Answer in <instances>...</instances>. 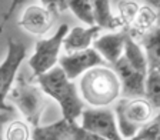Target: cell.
<instances>
[{"label": "cell", "mask_w": 160, "mask_h": 140, "mask_svg": "<svg viewBox=\"0 0 160 140\" xmlns=\"http://www.w3.org/2000/svg\"><path fill=\"white\" fill-rule=\"evenodd\" d=\"M36 79L43 93L59 103L63 119L67 122H76L84 109V102L73 80H70L59 66L36 76Z\"/></svg>", "instance_id": "6da1fadb"}, {"label": "cell", "mask_w": 160, "mask_h": 140, "mask_svg": "<svg viewBox=\"0 0 160 140\" xmlns=\"http://www.w3.org/2000/svg\"><path fill=\"white\" fill-rule=\"evenodd\" d=\"M82 99L92 107H106L120 96V82L113 69L97 66L89 69L80 79Z\"/></svg>", "instance_id": "7a4b0ae2"}, {"label": "cell", "mask_w": 160, "mask_h": 140, "mask_svg": "<svg viewBox=\"0 0 160 140\" xmlns=\"http://www.w3.org/2000/svg\"><path fill=\"white\" fill-rule=\"evenodd\" d=\"M157 110L153 104L150 103L146 97H133V99H123L117 100L114 116L119 134L123 140H129L136 134V132L149 122Z\"/></svg>", "instance_id": "3957f363"}, {"label": "cell", "mask_w": 160, "mask_h": 140, "mask_svg": "<svg viewBox=\"0 0 160 140\" xmlns=\"http://www.w3.org/2000/svg\"><path fill=\"white\" fill-rule=\"evenodd\" d=\"M6 100H9L10 106L19 109L29 124L33 127L40 124L42 113L46 107V99L39 86L27 82L24 76H17Z\"/></svg>", "instance_id": "277c9868"}, {"label": "cell", "mask_w": 160, "mask_h": 140, "mask_svg": "<svg viewBox=\"0 0 160 140\" xmlns=\"http://www.w3.org/2000/svg\"><path fill=\"white\" fill-rule=\"evenodd\" d=\"M26 54L27 49L23 43L13 39L7 40L6 57L0 63V112H13V106H10L6 99L17 77L20 64L26 59Z\"/></svg>", "instance_id": "5b68a950"}, {"label": "cell", "mask_w": 160, "mask_h": 140, "mask_svg": "<svg viewBox=\"0 0 160 140\" xmlns=\"http://www.w3.org/2000/svg\"><path fill=\"white\" fill-rule=\"evenodd\" d=\"M67 32H69V26L60 24L57 32L52 37L36 42L34 53L29 57V66L33 70L34 77L49 72L50 69H53L57 64L59 53L62 49V42H63Z\"/></svg>", "instance_id": "8992f818"}, {"label": "cell", "mask_w": 160, "mask_h": 140, "mask_svg": "<svg viewBox=\"0 0 160 140\" xmlns=\"http://www.w3.org/2000/svg\"><path fill=\"white\" fill-rule=\"evenodd\" d=\"M82 124L83 129L89 130L97 136L106 140H123L119 134L114 112L109 107H89L83 109L82 114Z\"/></svg>", "instance_id": "52a82bcc"}, {"label": "cell", "mask_w": 160, "mask_h": 140, "mask_svg": "<svg viewBox=\"0 0 160 140\" xmlns=\"http://www.w3.org/2000/svg\"><path fill=\"white\" fill-rule=\"evenodd\" d=\"M59 67L64 72L70 80H74L80 77L84 72L89 69H93L97 66H104V59L97 53L93 47L77 52H70L57 59Z\"/></svg>", "instance_id": "ba28073f"}, {"label": "cell", "mask_w": 160, "mask_h": 140, "mask_svg": "<svg viewBox=\"0 0 160 140\" xmlns=\"http://www.w3.org/2000/svg\"><path fill=\"white\" fill-rule=\"evenodd\" d=\"M113 70L120 82V94H123L126 99L144 97V79L147 73L144 74L132 67L123 54L113 64Z\"/></svg>", "instance_id": "9c48e42d"}, {"label": "cell", "mask_w": 160, "mask_h": 140, "mask_svg": "<svg viewBox=\"0 0 160 140\" xmlns=\"http://www.w3.org/2000/svg\"><path fill=\"white\" fill-rule=\"evenodd\" d=\"M53 22L54 17L50 10L32 4L23 12L22 19L19 20V26L34 36H43L52 29Z\"/></svg>", "instance_id": "30bf717a"}, {"label": "cell", "mask_w": 160, "mask_h": 140, "mask_svg": "<svg viewBox=\"0 0 160 140\" xmlns=\"http://www.w3.org/2000/svg\"><path fill=\"white\" fill-rule=\"evenodd\" d=\"M124 40H126V29H120L117 32L102 34L93 40V49L104 59V62L113 66L124 50Z\"/></svg>", "instance_id": "8fae6325"}, {"label": "cell", "mask_w": 160, "mask_h": 140, "mask_svg": "<svg viewBox=\"0 0 160 140\" xmlns=\"http://www.w3.org/2000/svg\"><path fill=\"white\" fill-rule=\"evenodd\" d=\"M100 32H102V29L96 24L89 27L76 26L66 33L63 42H62V47H64L66 53L89 49L93 43V40L100 36Z\"/></svg>", "instance_id": "7c38bea8"}, {"label": "cell", "mask_w": 160, "mask_h": 140, "mask_svg": "<svg viewBox=\"0 0 160 140\" xmlns=\"http://www.w3.org/2000/svg\"><path fill=\"white\" fill-rule=\"evenodd\" d=\"M143 47L149 69H160V27L159 24L136 40Z\"/></svg>", "instance_id": "4fadbf2b"}, {"label": "cell", "mask_w": 160, "mask_h": 140, "mask_svg": "<svg viewBox=\"0 0 160 140\" xmlns=\"http://www.w3.org/2000/svg\"><path fill=\"white\" fill-rule=\"evenodd\" d=\"M156 24H159V14L157 10L150 6H140L137 10V14L134 17L133 23L127 27V32L134 40H137L140 36H143L149 30H152Z\"/></svg>", "instance_id": "5bb4252c"}, {"label": "cell", "mask_w": 160, "mask_h": 140, "mask_svg": "<svg viewBox=\"0 0 160 140\" xmlns=\"http://www.w3.org/2000/svg\"><path fill=\"white\" fill-rule=\"evenodd\" d=\"M32 140H74L70 123L62 119L47 126H36L32 130Z\"/></svg>", "instance_id": "9a60e30c"}, {"label": "cell", "mask_w": 160, "mask_h": 140, "mask_svg": "<svg viewBox=\"0 0 160 140\" xmlns=\"http://www.w3.org/2000/svg\"><path fill=\"white\" fill-rule=\"evenodd\" d=\"M92 7H93L94 24L99 26L102 30L122 29V24H120L117 16L112 12L110 0H92Z\"/></svg>", "instance_id": "2e32d148"}, {"label": "cell", "mask_w": 160, "mask_h": 140, "mask_svg": "<svg viewBox=\"0 0 160 140\" xmlns=\"http://www.w3.org/2000/svg\"><path fill=\"white\" fill-rule=\"evenodd\" d=\"M123 57L127 60V63L136 70L142 72L146 74L147 73V60L144 56V52L139 43L129 34L126 30V40H124V50H123Z\"/></svg>", "instance_id": "e0dca14e"}, {"label": "cell", "mask_w": 160, "mask_h": 140, "mask_svg": "<svg viewBox=\"0 0 160 140\" xmlns=\"http://www.w3.org/2000/svg\"><path fill=\"white\" fill-rule=\"evenodd\" d=\"M144 97L156 109L160 107V69H147L144 79Z\"/></svg>", "instance_id": "ac0fdd59"}, {"label": "cell", "mask_w": 160, "mask_h": 140, "mask_svg": "<svg viewBox=\"0 0 160 140\" xmlns=\"http://www.w3.org/2000/svg\"><path fill=\"white\" fill-rule=\"evenodd\" d=\"M67 9L73 12V14L83 23L93 26V7H92V0H67Z\"/></svg>", "instance_id": "d6986e66"}, {"label": "cell", "mask_w": 160, "mask_h": 140, "mask_svg": "<svg viewBox=\"0 0 160 140\" xmlns=\"http://www.w3.org/2000/svg\"><path fill=\"white\" fill-rule=\"evenodd\" d=\"M137 0H119L117 2V19H119L122 29H127L133 23L134 17L139 10Z\"/></svg>", "instance_id": "ffe728a7"}, {"label": "cell", "mask_w": 160, "mask_h": 140, "mask_svg": "<svg viewBox=\"0 0 160 140\" xmlns=\"http://www.w3.org/2000/svg\"><path fill=\"white\" fill-rule=\"evenodd\" d=\"M129 140H160L159 113L154 114L149 122H146V123L136 132V134Z\"/></svg>", "instance_id": "44dd1931"}, {"label": "cell", "mask_w": 160, "mask_h": 140, "mask_svg": "<svg viewBox=\"0 0 160 140\" xmlns=\"http://www.w3.org/2000/svg\"><path fill=\"white\" fill-rule=\"evenodd\" d=\"M3 136L4 140H30L32 132H30L27 123L22 120H13L7 124Z\"/></svg>", "instance_id": "7402d4cb"}, {"label": "cell", "mask_w": 160, "mask_h": 140, "mask_svg": "<svg viewBox=\"0 0 160 140\" xmlns=\"http://www.w3.org/2000/svg\"><path fill=\"white\" fill-rule=\"evenodd\" d=\"M69 123H70V130H72V134H73L74 140H106L103 137H100L97 134L89 132V130L83 129L76 122H69Z\"/></svg>", "instance_id": "603a6c76"}, {"label": "cell", "mask_w": 160, "mask_h": 140, "mask_svg": "<svg viewBox=\"0 0 160 140\" xmlns=\"http://www.w3.org/2000/svg\"><path fill=\"white\" fill-rule=\"evenodd\" d=\"M43 7L52 13H63L67 10V0H40Z\"/></svg>", "instance_id": "cb8c5ba5"}, {"label": "cell", "mask_w": 160, "mask_h": 140, "mask_svg": "<svg viewBox=\"0 0 160 140\" xmlns=\"http://www.w3.org/2000/svg\"><path fill=\"white\" fill-rule=\"evenodd\" d=\"M24 2H26V0H12V3H10L9 9H7V13L4 14V17L2 19V24H0V27L3 26V23H6L7 20H9L12 16H13V13L16 12V9L20 6V4H23Z\"/></svg>", "instance_id": "d4e9b609"}, {"label": "cell", "mask_w": 160, "mask_h": 140, "mask_svg": "<svg viewBox=\"0 0 160 140\" xmlns=\"http://www.w3.org/2000/svg\"><path fill=\"white\" fill-rule=\"evenodd\" d=\"M10 119H12V113H7V112H0V126H4L6 123H9Z\"/></svg>", "instance_id": "484cf974"}, {"label": "cell", "mask_w": 160, "mask_h": 140, "mask_svg": "<svg viewBox=\"0 0 160 140\" xmlns=\"http://www.w3.org/2000/svg\"><path fill=\"white\" fill-rule=\"evenodd\" d=\"M144 2H146V4H147V6L153 7V9H156V10H157V7H159V2H160V0H144Z\"/></svg>", "instance_id": "4316f807"}, {"label": "cell", "mask_w": 160, "mask_h": 140, "mask_svg": "<svg viewBox=\"0 0 160 140\" xmlns=\"http://www.w3.org/2000/svg\"><path fill=\"white\" fill-rule=\"evenodd\" d=\"M2 127H3V126H0V140H4V136H3V130H2Z\"/></svg>", "instance_id": "83f0119b"}]
</instances>
